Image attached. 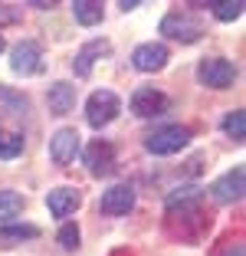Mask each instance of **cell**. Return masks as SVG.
Returning <instances> with one entry per match:
<instances>
[{
  "mask_svg": "<svg viewBox=\"0 0 246 256\" xmlns=\"http://www.w3.org/2000/svg\"><path fill=\"white\" fill-rule=\"evenodd\" d=\"M122 112V98L115 96L112 89H96L89 98H86V122H89V128H105L112 125L115 118H118Z\"/></svg>",
  "mask_w": 246,
  "mask_h": 256,
  "instance_id": "1",
  "label": "cell"
},
{
  "mask_svg": "<svg viewBox=\"0 0 246 256\" xmlns=\"http://www.w3.org/2000/svg\"><path fill=\"white\" fill-rule=\"evenodd\" d=\"M190 138H194V132L187 125H164L158 128V132H151L148 138H144V148L151 151V154H178V151H184L187 144H190Z\"/></svg>",
  "mask_w": 246,
  "mask_h": 256,
  "instance_id": "2",
  "label": "cell"
},
{
  "mask_svg": "<svg viewBox=\"0 0 246 256\" xmlns=\"http://www.w3.org/2000/svg\"><path fill=\"white\" fill-rule=\"evenodd\" d=\"M161 33L168 40H178V43H197L204 36V23L190 10H171L161 20Z\"/></svg>",
  "mask_w": 246,
  "mask_h": 256,
  "instance_id": "3",
  "label": "cell"
},
{
  "mask_svg": "<svg viewBox=\"0 0 246 256\" xmlns=\"http://www.w3.org/2000/svg\"><path fill=\"white\" fill-rule=\"evenodd\" d=\"M240 69L233 66L230 60H224V56H210V60H200V66H197V79H200L207 89H233V82H236Z\"/></svg>",
  "mask_w": 246,
  "mask_h": 256,
  "instance_id": "4",
  "label": "cell"
},
{
  "mask_svg": "<svg viewBox=\"0 0 246 256\" xmlns=\"http://www.w3.org/2000/svg\"><path fill=\"white\" fill-rule=\"evenodd\" d=\"M82 161H86V171L92 178H108L115 171V144L105 142V138H96L89 148L82 151Z\"/></svg>",
  "mask_w": 246,
  "mask_h": 256,
  "instance_id": "5",
  "label": "cell"
},
{
  "mask_svg": "<svg viewBox=\"0 0 246 256\" xmlns=\"http://www.w3.org/2000/svg\"><path fill=\"white\" fill-rule=\"evenodd\" d=\"M132 112L138 115V118H158V115L168 112V96H164L161 89H154V86H142V89H134L132 92Z\"/></svg>",
  "mask_w": 246,
  "mask_h": 256,
  "instance_id": "6",
  "label": "cell"
},
{
  "mask_svg": "<svg viewBox=\"0 0 246 256\" xmlns=\"http://www.w3.org/2000/svg\"><path fill=\"white\" fill-rule=\"evenodd\" d=\"M10 69H14L16 76L43 72V50H40V43H33V40L16 43L14 50H10Z\"/></svg>",
  "mask_w": 246,
  "mask_h": 256,
  "instance_id": "7",
  "label": "cell"
},
{
  "mask_svg": "<svg viewBox=\"0 0 246 256\" xmlns=\"http://www.w3.org/2000/svg\"><path fill=\"white\" fill-rule=\"evenodd\" d=\"M168 60H171V50L164 43H142V46H134V53H132V66L138 69V72H161L164 66H168Z\"/></svg>",
  "mask_w": 246,
  "mask_h": 256,
  "instance_id": "8",
  "label": "cell"
},
{
  "mask_svg": "<svg viewBox=\"0 0 246 256\" xmlns=\"http://www.w3.org/2000/svg\"><path fill=\"white\" fill-rule=\"evenodd\" d=\"M79 144H82V138H79L76 128H60V132L50 138V158L60 168H69L76 161V154H79Z\"/></svg>",
  "mask_w": 246,
  "mask_h": 256,
  "instance_id": "9",
  "label": "cell"
},
{
  "mask_svg": "<svg viewBox=\"0 0 246 256\" xmlns=\"http://www.w3.org/2000/svg\"><path fill=\"white\" fill-rule=\"evenodd\" d=\"M108 53H112V43H108V40H89V43H86L79 53H76V60H72L76 79H89L92 69H96V62L105 60Z\"/></svg>",
  "mask_w": 246,
  "mask_h": 256,
  "instance_id": "10",
  "label": "cell"
},
{
  "mask_svg": "<svg viewBox=\"0 0 246 256\" xmlns=\"http://www.w3.org/2000/svg\"><path fill=\"white\" fill-rule=\"evenodd\" d=\"M210 190H214V197H216L220 204H236V200H243V190H246V168L236 164L233 171H226L224 178H216Z\"/></svg>",
  "mask_w": 246,
  "mask_h": 256,
  "instance_id": "11",
  "label": "cell"
},
{
  "mask_svg": "<svg viewBox=\"0 0 246 256\" xmlns=\"http://www.w3.org/2000/svg\"><path fill=\"white\" fill-rule=\"evenodd\" d=\"M132 207H134V188L132 184H115L98 200V210L108 214V217H125V214H132Z\"/></svg>",
  "mask_w": 246,
  "mask_h": 256,
  "instance_id": "12",
  "label": "cell"
},
{
  "mask_svg": "<svg viewBox=\"0 0 246 256\" xmlns=\"http://www.w3.org/2000/svg\"><path fill=\"white\" fill-rule=\"evenodd\" d=\"M46 207L52 217H69L82 207V190L79 188H52L46 194Z\"/></svg>",
  "mask_w": 246,
  "mask_h": 256,
  "instance_id": "13",
  "label": "cell"
},
{
  "mask_svg": "<svg viewBox=\"0 0 246 256\" xmlns=\"http://www.w3.org/2000/svg\"><path fill=\"white\" fill-rule=\"evenodd\" d=\"M46 102H50L52 115H69L76 108V86L72 82H52L46 92Z\"/></svg>",
  "mask_w": 246,
  "mask_h": 256,
  "instance_id": "14",
  "label": "cell"
},
{
  "mask_svg": "<svg viewBox=\"0 0 246 256\" xmlns=\"http://www.w3.org/2000/svg\"><path fill=\"white\" fill-rule=\"evenodd\" d=\"M204 190L197 188V184H187V188H178L168 194V200H164V207H168V214H184V210H194L197 204H200Z\"/></svg>",
  "mask_w": 246,
  "mask_h": 256,
  "instance_id": "15",
  "label": "cell"
},
{
  "mask_svg": "<svg viewBox=\"0 0 246 256\" xmlns=\"http://www.w3.org/2000/svg\"><path fill=\"white\" fill-rule=\"evenodd\" d=\"M72 14L82 26H96V23H102L105 10H102L98 0H72Z\"/></svg>",
  "mask_w": 246,
  "mask_h": 256,
  "instance_id": "16",
  "label": "cell"
},
{
  "mask_svg": "<svg viewBox=\"0 0 246 256\" xmlns=\"http://www.w3.org/2000/svg\"><path fill=\"white\" fill-rule=\"evenodd\" d=\"M36 236H40V226H33V224H10L0 230V243L4 246H16V243L36 240Z\"/></svg>",
  "mask_w": 246,
  "mask_h": 256,
  "instance_id": "17",
  "label": "cell"
},
{
  "mask_svg": "<svg viewBox=\"0 0 246 256\" xmlns=\"http://www.w3.org/2000/svg\"><path fill=\"white\" fill-rule=\"evenodd\" d=\"M23 207H26V197L16 194V190H0V224L20 217Z\"/></svg>",
  "mask_w": 246,
  "mask_h": 256,
  "instance_id": "18",
  "label": "cell"
},
{
  "mask_svg": "<svg viewBox=\"0 0 246 256\" xmlns=\"http://www.w3.org/2000/svg\"><path fill=\"white\" fill-rule=\"evenodd\" d=\"M224 132H226V138H233V142H243L246 138V112L243 108H236V112H230L224 118Z\"/></svg>",
  "mask_w": 246,
  "mask_h": 256,
  "instance_id": "19",
  "label": "cell"
},
{
  "mask_svg": "<svg viewBox=\"0 0 246 256\" xmlns=\"http://www.w3.org/2000/svg\"><path fill=\"white\" fill-rule=\"evenodd\" d=\"M214 16L220 23H233L243 16V0H220V4H214Z\"/></svg>",
  "mask_w": 246,
  "mask_h": 256,
  "instance_id": "20",
  "label": "cell"
},
{
  "mask_svg": "<svg viewBox=\"0 0 246 256\" xmlns=\"http://www.w3.org/2000/svg\"><path fill=\"white\" fill-rule=\"evenodd\" d=\"M23 151V135L16 132H0V161H10Z\"/></svg>",
  "mask_w": 246,
  "mask_h": 256,
  "instance_id": "21",
  "label": "cell"
},
{
  "mask_svg": "<svg viewBox=\"0 0 246 256\" xmlns=\"http://www.w3.org/2000/svg\"><path fill=\"white\" fill-rule=\"evenodd\" d=\"M79 240H82V234H79V226L76 224H62L60 226V243H62V250H79Z\"/></svg>",
  "mask_w": 246,
  "mask_h": 256,
  "instance_id": "22",
  "label": "cell"
},
{
  "mask_svg": "<svg viewBox=\"0 0 246 256\" xmlns=\"http://www.w3.org/2000/svg\"><path fill=\"white\" fill-rule=\"evenodd\" d=\"M224 256H246V250H243V243H233L230 250H226Z\"/></svg>",
  "mask_w": 246,
  "mask_h": 256,
  "instance_id": "23",
  "label": "cell"
},
{
  "mask_svg": "<svg viewBox=\"0 0 246 256\" xmlns=\"http://www.w3.org/2000/svg\"><path fill=\"white\" fill-rule=\"evenodd\" d=\"M118 7H122V10H134V7H142V0H122Z\"/></svg>",
  "mask_w": 246,
  "mask_h": 256,
  "instance_id": "24",
  "label": "cell"
},
{
  "mask_svg": "<svg viewBox=\"0 0 246 256\" xmlns=\"http://www.w3.org/2000/svg\"><path fill=\"white\" fill-rule=\"evenodd\" d=\"M4 50H7V43H4V36H0V53H4Z\"/></svg>",
  "mask_w": 246,
  "mask_h": 256,
  "instance_id": "25",
  "label": "cell"
}]
</instances>
